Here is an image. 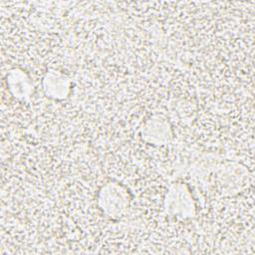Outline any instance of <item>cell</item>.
I'll return each mask as SVG.
<instances>
[{
  "label": "cell",
  "mask_w": 255,
  "mask_h": 255,
  "mask_svg": "<svg viewBox=\"0 0 255 255\" xmlns=\"http://www.w3.org/2000/svg\"><path fill=\"white\" fill-rule=\"evenodd\" d=\"M99 203L109 216H120L128 205L127 190L118 183H108L100 191Z\"/></svg>",
  "instance_id": "obj_1"
},
{
  "label": "cell",
  "mask_w": 255,
  "mask_h": 255,
  "mask_svg": "<svg viewBox=\"0 0 255 255\" xmlns=\"http://www.w3.org/2000/svg\"><path fill=\"white\" fill-rule=\"evenodd\" d=\"M165 206L166 210L173 216L187 218L194 213L192 197L182 184H174L170 187L166 195Z\"/></svg>",
  "instance_id": "obj_2"
},
{
  "label": "cell",
  "mask_w": 255,
  "mask_h": 255,
  "mask_svg": "<svg viewBox=\"0 0 255 255\" xmlns=\"http://www.w3.org/2000/svg\"><path fill=\"white\" fill-rule=\"evenodd\" d=\"M142 138L153 144H162L170 138V127L162 116H155L148 120L142 128Z\"/></svg>",
  "instance_id": "obj_3"
},
{
  "label": "cell",
  "mask_w": 255,
  "mask_h": 255,
  "mask_svg": "<svg viewBox=\"0 0 255 255\" xmlns=\"http://www.w3.org/2000/svg\"><path fill=\"white\" fill-rule=\"evenodd\" d=\"M44 91L49 98L65 99L70 91V81L59 71H50L44 78Z\"/></svg>",
  "instance_id": "obj_4"
},
{
  "label": "cell",
  "mask_w": 255,
  "mask_h": 255,
  "mask_svg": "<svg viewBox=\"0 0 255 255\" xmlns=\"http://www.w3.org/2000/svg\"><path fill=\"white\" fill-rule=\"evenodd\" d=\"M10 90L18 98H26L31 93L32 85L28 77L22 71H12L8 77Z\"/></svg>",
  "instance_id": "obj_5"
}]
</instances>
